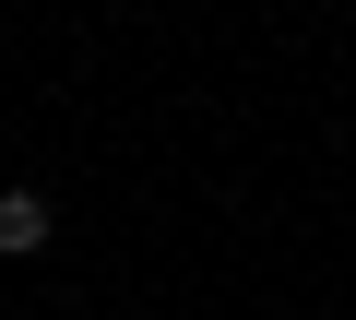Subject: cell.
Here are the masks:
<instances>
[{"label":"cell","instance_id":"1","mask_svg":"<svg viewBox=\"0 0 356 320\" xmlns=\"http://www.w3.org/2000/svg\"><path fill=\"white\" fill-rule=\"evenodd\" d=\"M48 249V190H0V261H36Z\"/></svg>","mask_w":356,"mask_h":320}]
</instances>
